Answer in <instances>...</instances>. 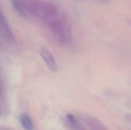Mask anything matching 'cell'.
I'll return each instance as SVG.
<instances>
[{"mask_svg": "<svg viewBox=\"0 0 131 130\" xmlns=\"http://www.w3.org/2000/svg\"><path fill=\"white\" fill-rule=\"evenodd\" d=\"M41 56L42 57V59L44 60L45 63L46 64V65L48 66V67L53 72L56 73L58 71V67L56 63V61L53 56V54L47 49L43 48L41 51Z\"/></svg>", "mask_w": 131, "mask_h": 130, "instance_id": "6da1fadb", "label": "cell"}, {"mask_svg": "<svg viewBox=\"0 0 131 130\" xmlns=\"http://www.w3.org/2000/svg\"><path fill=\"white\" fill-rule=\"evenodd\" d=\"M0 31L2 34V35L8 40H12L14 38L13 33L10 28L9 25L8 24V21L6 18H5L4 15L0 11Z\"/></svg>", "mask_w": 131, "mask_h": 130, "instance_id": "7a4b0ae2", "label": "cell"}, {"mask_svg": "<svg viewBox=\"0 0 131 130\" xmlns=\"http://www.w3.org/2000/svg\"><path fill=\"white\" fill-rule=\"evenodd\" d=\"M19 120L21 125L25 130H33L34 126L31 117L27 114H21L19 116Z\"/></svg>", "mask_w": 131, "mask_h": 130, "instance_id": "3957f363", "label": "cell"}, {"mask_svg": "<svg viewBox=\"0 0 131 130\" xmlns=\"http://www.w3.org/2000/svg\"><path fill=\"white\" fill-rule=\"evenodd\" d=\"M12 5L14 8L21 15H25L26 13L25 7L21 0H12Z\"/></svg>", "mask_w": 131, "mask_h": 130, "instance_id": "277c9868", "label": "cell"}]
</instances>
